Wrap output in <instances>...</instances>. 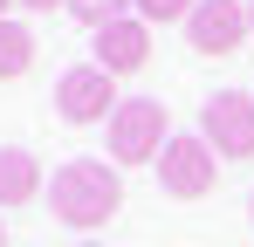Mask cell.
<instances>
[{
  "instance_id": "obj_12",
  "label": "cell",
  "mask_w": 254,
  "mask_h": 247,
  "mask_svg": "<svg viewBox=\"0 0 254 247\" xmlns=\"http://www.w3.org/2000/svg\"><path fill=\"white\" fill-rule=\"evenodd\" d=\"M14 7H28V14H55V7H69V0H14Z\"/></svg>"
},
{
  "instance_id": "obj_2",
  "label": "cell",
  "mask_w": 254,
  "mask_h": 247,
  "mask_svg": "<svg viewBox=\"0 0 254 247\" xmlns=\"http://www.w3.org/2000/svg\"><path fill=\"white\" fill-rule=\"evenodd\" d=\"M103 130H110V165H158V151L172 144V117L158 96H124Z\"/></svg>"
},
{
  "instance_id": "obj_16",
  "label": "cell",
  "mask_w": 254,
  "mask_h": 247,
  "mask_svg": "<svg viewBox=\"0 0 254 247\" xmlns=\"http://www.w3.org/2000/svg\"><path fill=\"white\" fill-rule=\"evenodd\" d=\"M76 247H103V241H76Z\"/></svg>"
},
{
  "instance_id": "obj_6",
  "label": "cell",
  "mask_w": 254,
  "mask_h": 247,
  "mask_svg": "<svg viewBox=\"0 0 254 247\" xmlns=\"http://www.w3.org/2000/svg\"><path fill=\"white\" fill-rule=\"evenodd\" d=\"M186 41H192L199 55H234L241 41H254L248 0H199V7L186 14Z\"/></svg>"
},
{
  "instance_id": "obj_11",
  "label": "cell",
  "mask_w": 254,
  "mask_h": 247,
  "mask_svg": "<svg viewBox=\"0 0 254 247\" xmlns=\"http://www.w3.org/2000/svg\"><path fill=\"white\" fill-rule=\"evenodd\" d=\"M137 7V21H151V28H165V21H186L199 0H130Z\"/></svg>"
},
{
  "instance_id": "obj_10",
  "label": "cell",
  "mask_w": 254,
  "mask_h": 247,
  "mask_svg": "<svg viewBox=\"0 0 254 247\" xmlns=\"http://www.w3.org/2000/svg\"><path fill=\"white\" fill-rule=\"evenodd\" d=\"M69 14H76V21H83L89 35H96V28L124 21V14H130V0H69Z\"/></svg>"
},
{
  "instance_id": "obj_15",
  "label": "cell",
  "mask_w": 254,
  "mask_h": 247,
  "mask_svg": "<svg viewBox=\"0 0 254 247\" xmlns=\"http://www.w3.org/2000/svg\"><path fill=\"white\" fill-rule=\"evenodd\" d=\"M248 220H254V192H248Z\"/></svg>"
},
{
  "instance_id": "obj_1",
  "label": "cell",
  "mask_w": 254,
  "mask_h": 247,
  "mask_svg": "<svg viewBox=\"0 0 254 247\" xmlns=\"http://www.w3.org/2000/svg\"><path fill=\"white\" fill-rule=\"evenodd\" d=\"M48 213L76 234H96L124 213V165H103V158H69L55 179H48Z\"/></svg>"
},
{
  "instance_id": "obj_9",
  "label": "cell",
  "mask_w": 254,
  "mask_h": 247,
  "mask_svg": "<svg viewBox=\"0 0 254 247\" xmlns=\"http://www.w3.org/2000/svg\"><path fill=\"white\" fill-rule=\"evenodd\" d=\"M35 55H42V41L28 21H0V82H21L35 69Z\"/></svg>"
},
{
  "instance_id": "obj_13",
  "label": "cell",
  "mask_w": 254,
  "mask_h": 247,
  "mask_svg": "<svg viewBox=\"0 0 254 247\" xmlns=\"http://www.w3.org/2000/svg\"><path fill=\"white\" fill-rule=\"evenodd\" d=\"M7 7H14V0H0V21H7Z\"/></svg>"
},
{
  "instance_id": "obj_17",
  "label": "cell",
  "mask_w": 254,
  "mask_h": 247,
  "mask_svg": "<svg viewBox=\"0 0 254 247\" xmlns=\"http://www.w3.org/2000/svg\"><path fill=\"white\" fill-rule=\"evenodd\" d=\"M0 247H7V227H0Z\"/></svg>"
},
{
  "instance_id": "obj_14",
  "label": "cell",
  "mask_w": 254,
  "mask_h": 247,
  "mask_svg": "<svg viewBox=\"0 0 254 247\" xmlns=\"http://www.w3.org/2000/svg\"><path fill=\"white\" fill-rule=\"evenodd\" d=\"M248 28H254V0H248Z\"/></svg>"
},
{
  "instance_id": "obj_7",
  "label": "cell",
  "mask_w": 254,
  "mask_h": 247,
  "mask_svg": "<svg viewBox=\"0 0 254 247\" xmlns=\"http://www.w3.org/2000/svg\"><path fill=\"white\" fill-rule=\"evenodd\" d=\"M89 62H103L117 82L137 76V69L151 62V21L124 14V21H110V28H96V55H89Z\"/></svg>"
},
{
  "instance_id": "obj_8",
  "label": "cell",
  "mask_w": 254,
  "mask_h": 247,
  "mask_svg": "<svg viewBox=\"0 0 254 247\" xmlns=\"http://www.w3.org/2000/svg\"><path fill=\"white\" fill-rule=\"evenodd\" d=\"M42 192V158L21 144H0V206H35Z\"/></svg>"
},
{
  "instance_id": "obj_4",
  "label": "cell",
  "mask_w": 254,
  "mask_h": 247,
  "mask_svg": "<svg viewBox=\"0 0 254 247\" xmlns=\"http://www.w3.org/2000/svg\"><path fill=\"white\" fill-rule=\"evenodd\" d=\"M117 76L103 69V62H76V69H62V82H55V110H62V124H110L117 117Z\"/></svg>"
},
{
  "instance_id": "obj_3",
  "label": "cell",
  "mask_w": 254,
  "mask_h": 247,
  "mask_svg": "<svg viewBox=\"0 0 254 247\" xmlns=\"http://www.w3.org/2000/svg\"><path fill=\"white\" fill-rule=\"evenodd\" d=\"M158 185L172 199H206L220 185V151H213L199 130H172V144L158 151Z\"/></svg>"
},
{
  "instance_id": "obj_5",
  "label": "cell",
  "mask_w": 254,
  "mask_h": 247,
  "mask_svg": "<svg viewBox=\"0 0 254 247\" xmlns=\"http://www.w3.org/2000/svg\"><path fill=\"white\" fill-rule=\"evenodd\" d=\"M199 137L220 158H254V89H213L199 110Z\"/></svg>"
}]
</instances>
